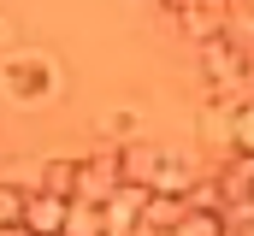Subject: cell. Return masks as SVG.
<instances>
[{
  "mask_svg": "<svg viewBox=\"0 0 254 236\" xmlns=\"http://www.w3.org/2000/svg\"><path fill=\"white\" fill-rule=\"evenodd\" d=\"M119 183H125V172H119V154H101V160H77V201H107Z\"/></svg>",
  "mask_w": 254,
  "mask_h": 236,
  "instance_id": "4",
  "label": "cell"
},
{
  "mask_svg": "<svg viewBox=\"0 0 254 236\" xmlns=\"http://www.w3.org/2000/svg\"><path fill=\"white\" fill-rule=\"evenodd\" d=\"M65 236H107V213H101V201H71Z\"/></svg>",
  "mask_w": 254,
  "mask_h": 236,
  "instance_id": "8",
  "label": "cell"
},
{
  "mask_svg": "<svg viewBox=\"0 0 254 236\" xmlns=\"http://www.w3.org/2000/svg\"><path fill=\"white\" fill-rule=\"evenodd\" d=\"M65 219H71V195H54V189H30L24 225H30L36 236H54V231H65Z\"/></svg>",
  "mask_w": 254,
  "mask_h": 236,
  "instance_id": "5",
  "label": "cell"
},
{
  "mask_svg": "<svg viewBox=\"0 0 254 236\" xmlns=\"http://www.w3.org/2000/svg\"><path fill=\"white\" fill-rule=\"evenodd\" d=\"M119 172L125 183H142V189H166V195H190V166L172 154V148H154V142H130L119 148Z\"/></svg>",
  "mask_w": 254,
  "mask_h": 236,
  "instance_id": "2",
  "label": "cell"
},
{
  "mask_svg": "<svg viewBox=\"0 0 254 236\" xmlns=\"http://www.w3.org/2000/svg\"><path fill=\"white\" fill-rule=\"evenodd\" d=\"M172 18H184V12H207V6H219V0H160Z\"/></svg>",
  "mask_w": 254,
  "mask_h": 236,
  "instance_id": "12",
  "label": "cell"
},
{
  "mask_svg": "<svg viewBox=\"0 0 254 236\" xmlns=\"http://www.w3.org/2000/svg\"><path fill=\"white\" fill-rule=\"evenodd\" d=\"M190 219V195H166V189H148V213H142V231L154 236H178V225Z\"/></svg>",
  "mask_w": 254,
  "mask_h": 236,
  "instance_id": "6",
  "label": "cell"
},
{
  "mask_svg": "<svg viewBox=\"0 0 254 236\" xmlns=\"http://www.w3.org/2000/svg\"><path fill=\"white\" fill-rule=\"evenodd\" d=\"M101 213H107V236H136L142 231V213H148V189L142 183H119L101 201Z\"/></svg>",
  "mask_w": 254,
  "mask_h": 236,
  "instance_id": "3",
  "label": "cell"
},
{
  "mask_svg": "<svg viewBox=\"0 0 254 236\" xmlns=\"http://www.w3.org/2000/svg\"><path fill=\"white\" fill-rule=\"evenodd\" d=\"M6 83H12L18 95H54V71H48V65H36V59L12 65V71H6Z\"/></svg>",
  "mask_w": 254,
  "mask_h": 236,
  "instance_id": "7",
  "label": "cell"
},
{
  "mask_svg": "<svg viewBox=\"0 0 254 236\" xmlns=\"http://www.w3.org/2000/svg\"><path fill=\"white\" fill-rule=\"evenodd\" d=\"M249 12H254V0H249Z\"/></svg>",
  "mask_w": 254,
  "mask_h": 236,
  "instance_id": "15",
  "label": "cell"
},
{
  "mask_svg": "<svg viewBox=\"0 0 254 236\" xmlns=\"http://www.w3.org/2000/svg\"><path fill=\"white\" fill-rule=\"evenodd\" d=\"M24 207H30V189L0 183V225H24Z\"/></svg>",
  "mask_w": 254,
  "mask_h": 236,
  "instance_id": "10",
  "label": "cell"
},
{
  "mask_svg": "<svg viewBox=\"0 0 254 236\" xmlns=\"http://www.w3.org/2000/svg\"><path fill=\"white\" fill-rule=\"evenodd\" d=\"M201 77H207V95H213V101L237 95V89L254 77V36L237 24V18H231L225 36L201 42Z\"/></svg>",
  "mask_w": 254,
  "mask_h": 236,
  "instance_id": "1",
  "label": "cell"
},
{
  "mask_svg": "<svg viewBox=\"0 0 254 236\" xmlns=\"http://www.w3.org/2000/svg\"><path fill=\"white\" fill-rule=\"evenodd\" d=\"M42 189L77 201V160H48V166H42Z\"/></svg>",
  "mask_w": 254,
  "mask_h": 236,
  "instance_id": "9",
  "label": "cell"
},
{
  "mask_svg": "<svg viewBox=\"0 0 254 236\" xmlns=\"http://www.w3.org/2000/svg\"><path fill=\"white\" fill-rule=\"evenodd\" d=\"M231 154H254V107H237L231 118Z\"/></svg>",
  "mask_w": 254,
  "mask_h": 236,
  "instance_id": "11",
  "label": "cell"
},
{
  "mask_svg": "<svg viewBox=\"0 0 254 236\" xmlns=\"http://www.w3.org/2000/svg\"><path fill=\"white\" fill-rule=\"evenodd\" d=\"M237 236H254V231H237Z\"/></svg>",
  "mask_w": 254,
  "mask_h": 236,
  "instance_id": "14",
  "label": "cell"
},
{
  "mask_svg": "<svg viewBox=\"0 0 254 236\" xmlns=\"http://www.w3.org/2000/svg\"><path fill=\"white\" fill-rule=\"evenodd\" d=\"M0 236H36L30 225H0Z\"/></svg>",
  "mask_w": 254,
  "mask_h": 236,
  "instance_id": "13",
  "label": "cell"
}]
</instances>
